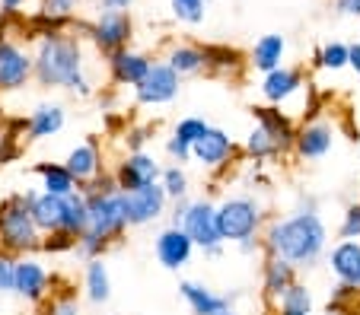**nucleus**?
Returning <instances> with one entry per match:
<instances>
[{
  "label": "nucleus",
  "mask_w": 360,
  "mask_h": 315,
  "mask_svg": "<svg viewBox=\"0 0 360 315\" xmlns=\"http://www.w3.org/2000/svg\"><path fill=\"white\" fill-rule=\"evenodd\" d=\"M89 227V213H86V194L83 192H74L68 198V207H64V220H61V229L58 233L70 236V239H80Z\"/></svg>",
  "instance_id": "31"
},
{
  "label": "nucleus",
  "mask_w": 360,
  "mask_h": 315,
  "mask_svg": "<svg viewBox=\"0 0 360 315\" xmlns=\"http://www.w3.org/2000/svg\"><path fill=\"white\" fill-rule=\"evenodd\" d=\"M16 156H20V147H16L13 134H4V138H0V169H4L10 159H16Z\"/></svg>",
  "instance_id": "45"
},
{
  "label": "nucleus",
  "mask_w": 360,
  "mask_h": 315,
  "mask_svg": "<svg viewBox=\"0 0 360 315\" xmlns=\"http://www.w3.org/2000/svg\"><path fill=\"white\" fill-rule=\"evenodd\" d=\"M239 252L243 255H252V252H262V239H245V242H239Z\"/></svg>",
  "instance_id": "50"
},
{
  "label": "nucleus",
  "mask_w": 360,
  "mask_h": 315,
  "mask_svg": "<svg viewBox=\"0 0 360 315\" xmlns=\"http://www.w3.org/2000/svg\"><path fill=\"white\" fill-rule=\"evenodd\" d=\"M83 192H99V194H112V192H118V185H115V175H112V172L105 169L99 178H93V182H89V185L83 188Z\"/></svg>",
  "instance_id": "44"
},
{
  "label": "nucleus",
  "mask_w": 360,
  "mask_h": 315,
  "mask_svg": "<svg viewBox=\"0 0 360 315\" xmlns=\"http://www.w3.org/2000/svg\"><path fill=\"white\" fill-rule=\"evenodd\" d=\"M83 296L93 306H102V302L112 300V274L105 258H93L83 264Z\"/></svg>",
  "instance_id": "27"
},
{
  "label": "nucleus",
  "mask_w": 360,
  "mask_h": 315,
  "mask_svg": "<svg viewBox=\"0 0 360 315\" xmlns=\"http://www.w3.org/2000/svg\"><path fill=\"white\" fill-rule=\"evenodd\" d=\"M259 315H271V309H265V312H259Z\"/></svg>",
  "instance_id": "52"
},
{
  "label": "nucleus",
  "mask_w": 360,
  "mask_h": 315,
  "mask_svg": "<svg viewBox=\"0 0 360 315\" xmlns=\"http://www.w3.org/2000/svg\"><path fill=\"white\" fill-rule=\"evenodd\" d=\"M26 7V0H0V16H16Z\"/></svg>",
  "instance_id": "49"
},
{
  "label": "nucleus",
  "mask_w": 360,
  "mask_h": 315,
  "mask_svg": "<svg viewBox=\"0 0 360 315\" xmlns=\"http://www.w3.org/2000/svg\"><path fill=\"white\" fill-rule=\"evenodd\" d=\"M351 315H360V312H351Z\"/></svg>",
  "instance_id": "53"
},
{
  "label": "nucleus",
  "mask_w": 360,
  "mask_h": 315,
  "mask_svg": "<svg viewBox=\"0 0 360 315\" xmlns=\"http://www.w3.org/2000/svg\"><path fill=\"white\" fill-rule=\"evenodd\" d=\"M188 172L182 169V166H163V172H160V188H163V194L169 198V204L172 201H182V198H188Z\"/></svg>",
  "instance_id": "35"
},
{
  "label": "nucleus",
  "mask_w": 360,
  "mask_h": 315,
  "mask_svg": "<svg viewBox=\"0 0 360 315\" xmlns=\"http://www.w3.org/2000/svg\"><path fill=\"white\" fill-rule=\"evenodd\" d=\"M41 239L32 213H29V201L26 192L7 194L0 201V252L22 258V255H35L41 252Z\"/></svg>",
  "instance_id": "4"
},
{
  "label": "nucleus",
  "mask_w": 360,
  "mask_h": 315,
  "mask_svg": "<svg viewBox=\"0 0 360 315\" xmlns=\"http://www.w3.org/2000/svg\"><path fill=\"white\" fill-rule=\"evenodd\" d=\"M150 138H153V128H150V124H131V128L124 130V147H128V153L147 150Z\"/></svg>",
  "instance_id": "40"
},
{
  "label": "nucleus",
  "mask_w": 360,
  "mask_h": 315,
  "mask_svg": "<svg viewBox=\"0 0 360 315\" xmlns=\"http://www.w3.org/2000/svg\"><path fill=\"white\" fill-rule=\"evenodd\" d=\"M163 61L169 64L179 76H198L207 67V64H204V45H198V41H172L169 48H166Z\"/></svg>",
  "instance_id": "25"
},
{
  "label": "nucleus",
  "mask_w": 360,
  "mask_h": 315,
  "mask_svg": "<svg viewBox=\"0 0 360 315\" xmlns=\"http://www.w3.org/2000/svg\"><path fill=\"white\" fill-rule=\"evenodd\" d=\"M284 55H287V39L281 32H268L252 45L245 64H249L252 70H259V74H271V70H278L281 64H284Z\"/></svg>",
  "instance_id": "24"
},
{
  "label": "nucleus",
  "mask_w": 360,
  "mask_h": 315,
  "mask_svg": "<svg viewBox=\"0 0 360 315\" xmlns=\"http://www.w3.org/2000/svg\"><path fill=\"white\" fill-rule=\"evenodd\" d=\"M64 169L70 172V178L77 182V188H86L93 178H99L105 172V156H102V144L96 138L77 144L74 150L64 156Z\"/></svg>",
  "instance_id": "17"
},
{
  "label": "nucleus",
  "mask_w": 360,
  "mask_h": 315,
  "mask_svg": "<svg viewBox=\"0 0 360 315\" xmlns=\"http://www.w3.org/2000/svg\"><path fill=\"white\" fill-rule=\"evenodd\" d=\"M166 156H169L176 166H185V163H191V147L172 134V138L166 140Z\"/></svg>",
  "instance_id": "41"
},
{
  "label": "nucleus",
  "mask_w": 360,
  "mask_h": 315,
  "mask_svg": "<svg viewBox=\"0 0 360 315\" xmlns=\"http://www.w3.org/2000/svg\"><path fill=\"white\" fill-rule=\"evenodd\" d=\"M179 296L185 300V306L191 309V315H220L226 309H233V300L224 293H214L211 287H204L201 281H182L179 283Z\"/></svg>",
  "instance_id": "22"
},
{
  "label": "nucleus",
  "mask_w": 360,
  "mask_h": 315,
  "mask_svg": "<svg viewBox=\"0 0 360 315\" xmlns=\"http://www.w3.org/2000/svg\"><path fill=\"white\" fill-rule=\"evenodd\" d=\"M39 315H80V302H77L74 287L51 290V293L39 302Z\"/></svg>",
  "instance_id": "33"
},
{
  "label": "nucleus",
  "mask_w": 360,
  "mask_h": 315,
  "mask_svg": "<svg viewBox=\"0 0 360 315\" xmlns=\"http://www.w3.org/2000/svg\"><path fill=\"white\" fill-rule=\"evenodd\" d=\"M195 252H198L195 242L185 236L182 227H163L153 236V255H157V261L166 271H182V267H188Z\"/></svg>",
  "instance_id": "15"
},
{
  "label": "nucleus",
  "mask_w": 360,
  "mask_h": 315,
  "mask_svg": "<svg viewBox=\"0 0 360 315\" xmlns=\"http://www.w3.org/2000/svg\"><path fill=\"white\" fill-rule=\"evenodd\" d=\"M313 64L328 74H338L347 67V41H326L313 51Z\"/></svg>",
  "instance_id": "34"
},
{
  "label": "nucleus",
  "mask_w": 360,
  "mask_h": 315,
  "mask_svg": "<svg viewBox=\"0 0 360 315\" xmlns=\"http://www.w3.org/2000/svg\"><path fill=\"white\" fill-rule=\"evenodd\" d=\"M160 172H163V166H160V159L153 153L137 150V153H124L118 159V166L112 169V175H115L118 192L128 194V192H137V188H147L153 182H160Z\"/></svg>",
  "instance_id": "12"
},
{
  "label": "nucleus",
  "mask_w": 360,
  "mask_h": 315,
  "mask_svg": "<svg viewBox=\"0 0 360 315\" xmlns=\"http://www.w3.org/2000/svg\"><path fill=\"white\" fill-rule=\"evenodd\" d=\"M347 67L360 76V41H351V45H347Z\"/></svg>",
  "instance_id": "47"
},
{
  "label": "nucleus",
  "mask_w": 360,
  "mask_h": 315,
  "mask_svg": "<svg viewBox=\"0 0 360 315\" xmlns=\"http://www.w3.org/2000/svg\"><path fill=\"white\" fill-rule=\"evenodd\" d=\"M220 315H239V312H233V309H226V312H220Z\"/></svg>",
  "instance_id": "51"
},
{
  "label": "nucleus",
  "mask_w": 360,
  "mask_h": 315,
  "mask_svg": "<svg viewBox=\"0 0 360 315\" xmlns=\"http://www.w3.org/2000/svg\"><path fill=\"white\" fill-rule=\"evenodd\" d=\"M74 246H77V242L70 239V236H64V233H51V236H45V239H41V252H51V255L74 252Z\"/></svg>",
  "instance_id": "43"
},
{
  "label": "nucleus",
  "mask_w": 360,
  "mask_h": 315,
  "mask_svg": "<svg viewBox=\"0 0 360 315\" xmlns=\"http://www.w3.org/2000/svg\"><path fill=\"white\" fill-rule=\"evenodd\" d=\"M338 239H360V201L345 207L341 213V227H338Z\"/></svg>",
  "instance_id": "38"
},
{
  "label": "nucleus",
  "mask_w": 360,
  "mask_h": 315,
  "mask_svg": "<svg viewBox=\"0 0 360 315\" xmlns=\"http://www.w3.org/2000/svg\"><path fill=\"white\" fill-rule=\"evenodd\" d=\"M134 0H99V10H115V13H128Z\"/></svg>",
  "instance_id": "48"
},
{
  "label": "nucleus",
  "mask_w": 360,
  "mask_h": 315,
  "mask_svg": "<svg viewBox=\"0 0 360 315\" xmlns=\"http://www.w3.org/2000/svg\"><path fill=\"white\" fill-rule=\"evenodd\" d=\"M243 156L249 159V163H268V159H281L284 150H281V144L262 128V124H255L243 144Z\"/></svg>",
  "instance_id": "29"
},
{
  "label": "nucleus",
  "mask_w": 360,
  "mask_h": 315,
  "mask_svg": "<svg viewBox=\"0 0 360 315\" xmlns=\"http://www.w3.org/2000/svg\"><path fill=\"white\" fill-rule=\"evenodd\" d=\"M255 112V124H262V128L271 134L274 140L281 144V150H284V156L290 153L293 147V130H297V124H293V118L287 115V112L274 109V105H259V109H252Z\"/></svg>",
  "instance_id": "26"
},
{
  "label": "nucleus",
  "mask_w": 360,
  "mask_h": 315,
  "mask_svg": "<svg viewBox=\"0 0 360 315\" xmlns=\"http://www.w3.org/2000/svg\"><path fill=\"white\" fill-rule=\"evenodd\" d=\"M89 45L99 51L102 58L115 55L122 48H131V39H134V20L131 13H115V10H99L93 22L83 26Z\"/></svg>",
  "instance_id": "7"
},
{
  "label": "nucleus",
  "mask_w": 360,
  "mask_h": 315,
  "mask_svg": "<svg viewBox=\"0 0 360 315\" xmlns=\"http://www.w3.org/2000/svg\"><path fill=\"white\" fill-rule=\"evenodd\" d=\"M45 16H61V20H74L83 0H39Z\"/></svg>",
  "instance_id": "39"
},
{
  "label": "nucleus",
  "mask_w": 360,
  "mask_h": 315,
  "mask_svg": "<svg viewBox=\"0 0 360 315\" xmlns=\"http://www.w3.org/2000/svg\"><path fill=\"white\" fill-rule=\"evenodd\" d=\"M335 138H338V128H335L328 118H303L293 130V147L290 153L303 163H316V159H326L335 150Z\"/></svg>",
  "instance_id": "8"
},
{
  "label": "nucleus",
  "mask_w": 360,
  "mask_h": 315,
  "mask_svg": "<svg viewBox=\"0 0 360 315\" xmlns=\"http://www.w3.org/2000/svg\"><path fill=\"white\" fill-rule=\"evenodd\" d=\"M86 74V48L74 32L41 35L32 48V80L45 89H68Z\"/></svg>",
  "instance_id": "2"
},
{
  "label": "nucleus",
  "mask_w": 360,
  "mask_h": 315,
  "mask_svg": "<svg viewBox=\"0 0 360 315\" xmlns=\"http://www.w3.org/2000/svg\"><path fill=\"white\" fill-rule=\"evenodd\" d=\"M102 61H105L109 80L115 83V86H131V89H134L137 83L147 76V70H150V64H153V58H150L147 51L122 48V51H115V55L102 58Z\"/></svg>",
  "instance_id": "18"
},
{
  "label": "nucleus",
  "mask_w": 360,
  "mask_h": 315,
  "mask_svg": "<svg viewBox=\"0 0 360 315\" xmlns=\"http://www.w3.org/2000/svg\"><path fill=\"white\" fill-rule=\"evenodd\" d=\"M32 80V51L7 39L0 26V93H16Z\"/></svg>",
  "instance_id": "11"
},
{
  "label": "nucleus",
  "mask_w": 360,
  "mask_h": 315,
  "mask_svg": "<svg viewBox=\"0 0 360 315\" xmlns=\"http://www.w3.org/2000/svg\"><path fill=\"white\" fill-rule=\"evenodd\" d=\"M26 201H29V213H32L35 227H39L41 236H51V233H58V229H61L68 198H55V194H45V192H35V188H29Z\"/></svg>",
  "instance_id": "21"
},
{
  "label": "nucleus",
  "mask_w": 360,
  "mask_h": 315,
  "mask_svg": "<svg viewBox=\"0 0 360 315\" xmlns=\"http://www.w3.org/2000/svg\"><path fill=\"white\" fill-rule=\"evenodd\" d=\"M13 267H16L13 255L0 252V293H13Z\"/></svg>",
  "instance_id": "42"
},
{
  "label": "nucleus",
  "mask_w": 360,
  "mask_h": 315,
  "mask_svg": "<svg viewBox=\"0 0 360 315\" xmlns=\"http://www.w3.org/2000/svg\"><path fill=\"white\" fill-rule=\"evenodd\" d=\"M169 10L179 22L198 26V22H204V13H207V0H169Z\"/></svg>",
  "instance_id": "36"
},
{
  "label": "nucleus",
  "mask_w": 360,
  "mask_h": 315,
  "mask_svg": "<svg viewBox=\"0 0 360 315\" xmlns=\"http://www.w3.org/2000/svg\"><path fill=\"white\" fill-rule=\"evenodd\" d=\"M309 76H306L303 67H290V64H281L271 74H262L259 93L265 99V105H274V109H284L293 99H300L303 93H309Z\"/></svg>",
  "instance_id": "10"
},
{
  "label": "nucleus",
  "mask_w": 360,
  "mask_h": 315,
  "mask_svg": "<svg viewBox=\"0 0 360 315\" xmlns=\"http://www.w3.org/2000/svg\"><path fill=\"white\" fill-rule=\"evenodd\" d=\"M207 128H211V124L204 121V118H198V115H185V118H179V124L172 128V134H176L179 140H185L188 147H195L198 140H201L204 134H207Z\"/></svg>",
  "instance_id": "37"
},
{
  "label": "nucleus",
  "mask_w": 360,
  "mask_h": 315,
  "mask_svg": "<svg viewBox=\"0 0 360 315\" xmlns=\"http://www.w3.org/2000/svg\"><path fill=\"white\" fill-rule=\"evenodd\" d=\"M259 239L262 255L287 261L297 271L316 267L328 252V227L313 198H303L297 204V210L287 213V217L268 220Z\"/></svg>",
  "instance_id": "1"
},
{
  "label": "nucleus",
  "mask_w": 360,
  "mask_h": 315,
  "mask_svg": "<svg viewBox=\"0 0 360 315\" xmlns=\"http://www.w3.org/2000/svg\"><path fill=\"white\" fill-rule=\"evenodd\" d=\"M265 223H268L265 207L252 194H230V198H224L217 204V229L224 246L226 242L239 246L245 239H259Z\"/></svg>",
  "instance_id": "5"
},
{
  "label": "nucleus",
  "mask_w": 360,
  "mask_h": 315,
  "mask_svg": "<svg viewBox=\"0 0 360 315\" xmlns=\"http://www.w3.org/2000/svg\"><path fill=\"white\" fill-rule=\"evenodd\" d=\"M335 13L338 16H360V0H335Z\"/></svg>",
  "instance_id": "46"
},
{
  "label": "nucleus",
  "mask_w": 360,
  "mask_h": 315,
  "mask_svg": "<svg viewBox=\"0 0 360 315\" xmlns=\"http://www.w3.org/2000/svg\"><path fill=\"white\" fill-rule=\"evenodd\" d=\"M182 229L195 248H201L204 258H220L224 255V239H220V229H217V204L207 198H198L188 204L182 217Z\"/></svg>",
  "instance_id": "6"
},
{
  "label": "nucleus",
  "mask_w": 360,
  "mask_h": 315,
  "mask_svg": "<svg viewBox=\"0 0 360 315\" xmlns=\"http://www.w3.org/2000/svg\"><path fill=\"white\" fill-rule=\"evenodd\" d=\"M86 194V213H89V227L86 233L77 239L74 255H80L83 261L105 258L112 246L124 239L128 233V217H124V194H99V192H83Z\"/></svg>",
  "instance_id": "3"
},
{
  "label": "nucleus",
  "mask_w": 360,
  "mask_h": 315,
  "mask_svg": "<svg viewBox=\"0 0 360 315\" xmlns=\"http://www.w3.org/2000/svg\"><path fill=\"white\" fill-rule=\"evenodd\" d=\"M204 74H217V76H236L243 67V55L230 45H204Z\"/></svg>",
  "instance_id": "30"
},
{
  "label": "nucleus",
  "mask_w": 360,
  "mask_h": 315,
  "mask_svg": "<svg viewBox=\"0 0 360 315\" xmlns=\"http://www.w3.org/2000/svg\"><path fill=\"white\" fill-rule=\"evenodd\" d=\"M233 156H236V140L224 128H207V134L191 147V163H198L201 169H211V172L226 169Z\"/></svg>",
  "instance_id": "16"
},
{
  "label": "nucleus",
  "mask_w": 360,
  "mask_h": 315,
  "mask_svg": "<svg viewBox=\"0 0 360 315\" xmlns=\"http://www.w3.org/2000/svg\"><path fill=\"white\" fill-rule=\"evenodd\" d=\"M51 290H55V274H51V271H48V267L41 264L35 255H22V258H16L13 293L20 296V300L39 306V302L51 293Z\"/></svg>",
  "instance_id": "13"
},
{
  "label": "nucleus",
  "mask_w": 360,
  "mask_h": 315,
  "mask_svg": "<svg viewBox=\"0 0 360 315\" xmlns=\"http://www.w3.org/2000/svg\"><path fill=\"white\" fill-rule=\"evenodd\" d=\"M68 124V112H64L61 102H39L32 112H29L26 124V140H48V138H58Z\"/></svg>",
  "instance_id": "20"
},
{
  "label": "nucleus",
  "mask_w": 360,
  "mask_h": 315,
  "mask_svg": "<svg viewBox=\"0 0 360 315\" xmlns=\"http://www.w3.org/2000/svg\"><path fill=\"white\" fill-rule=\"evenodd\" d=\"M313 306H316V302H313V293H309V287L297 281L284 296H281L278 302H274L271 315H313Z\"/></svg>",
  "instance_id": "32"
},
{
  "label": "nucleus",
  "mask_w": 360,
  "mask_h": 315,
  "mask_svg": "<svg viewBox=\"0 0 360 315\" xmlns=\"http://www.w3.org/2000/svg\"><path fill=\"white\" fill-rule=\"evenodd\" d=\"M35 178H39V188L45 194H55V198H70L74 192H80L77 188V182L70 178V172L64 169V163H35L32 166Z\"/></svg>",
  "instance_id": "28"
},
{
  "label": "nucleus",
  "mask_w": 360,
  "mask_h": 315,
  "mask_svg": "<svg viewBox=\"0 0 360 315\" xmlns=\"http://www.w3.org/2000/svg\"><path fill=\"white\" fill-rule=\"evenodd\" d=\"M297 281H300V277H297V267L287 264V261H281V258H268V255H265V261H262V296H265L271 306Z\"/></svg>",
  "instance_id": "23"
},
{
  "label": "nucleus",
  "mask_w": 360,
  "mask_h": 315,
  "mask_svg": "<svg viewBox=\"0 0 360 315\" xmlns=\"http://www.w3.org/2000/svg\"><path fill=\"white\" fill-rule=\"evenodd\" d=\"M326 264L335 283L360 290V239H338L326 252Z\"/></svg>",
  "instance_id": "19"
},
{
  "label": "nucleus",
  "mask_w": 360,
  "mask_h": 315,
  "mask_svg": "<svg viewBox=\"0 0 360 315\" xmlns=\"http://www.w3.org/2000/svg\"><path fill=\"white\" fill-rule=\"evenodd\" d=\"M166 213H169V198L163 194L160 182L124 194V217H128V229L150 227V223H157V220L166 217Z\"/></svg>",
  "instance_id": "14"
},
{
  "label": "nucleus",
  "mask_w": 360,
  "mask_h": 315,
  "mask_svg": "<svg viewBox=\"0 0 360 315\" xmlns=\"http://www.w3.org/2000/svg\"><path fill=\"white\" fill-rule=\"evenodd\" d=\"M179 89H182V76L163 61V58H153L147 76L137 83L131 93H134L137 105H147V109H157V105H169L179 99Z\"/></svg>",
  "instance_id": "9"
}]
</instances>
